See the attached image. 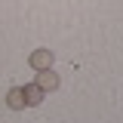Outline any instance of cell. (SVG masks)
<instances>
[{
	"instance_id": "1",
	"label": "cell",
	"mask_w": 123,
	"mask_h": 123,
	"mask_svg": "<svg viewBox=\"0 0 123 123\" xmlns=\"http://www.w3.org/2000/svg\"><path fill=\"white\" fill-rule=\"evenodd\" d=\"M31 68H34V71L52 68V49H34V52H31Z\"/></svg>"
},
{
	"instance_id": "2",
	"label": "cell",
	"mask_w": 123,
	"mask_h": 123,
	"mask_svg": "<svg viewBox=\"0 0 123 123\" xmlns=\"http://www.w3.org/2000/svg\"><path fill=\"white\" fill-rule=\"evenodd\" d=\"M37 86H40V89H59V74H55V71H52V68H46V71H40V74H37Z\"/></svg>"
},
{
	"instance_id": "3",
	"label": "cell",
	"mask_w": 123,
	"mask_h": 123,
	"mask_svg": "<svg viewBox=\"0 0 123 123\" xmlns=\"http://www.w3.org/2000/svg\"><path fill=\"white\" fill-rule=\"evenodd\" d=\"M6 105L12 108V111H18V108H25V89H22V86H15V89H9V95H6Z\"/></svg>"
},
{
	"instance_id": "4",
	"label": "cell",
	"mask_w": 123,
	"mask_h": 123,
	"mask_svg": "<svg viewBox=\"0 0 123 123\" xmlns=\"http://www.w3.org/2000/svg\"><path fill=\"white\" fill-rule=\"evenodd\" d=\"M40 102H43V89H40L37 83L25 86V105H40Z\"/></svg>"
}]
</instances>
